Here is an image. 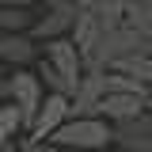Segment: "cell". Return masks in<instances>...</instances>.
Here are the masks:
<instances>
[{"label":"cell","instance_id":"1","mask_svg":"<svg viewBox=\"0 0 152 152\" xmlns=\"http://www.w3.org/2000/svg\"><path fill=\"white\" fill-rule=\"evenodd\" d=\"M50 145H57L61 152H84V148H103L110 145V122L103 118H65L57 133L50 137Z\"/></svg>","mask_w":152,"mask_h":152},{"label":"cell","instance_id":"2","mask_svg":"<svg viewBox=\"0 0 152 152\" xmlns=\"http://www.w3.org/2000/svg\"><path fill=\"white\" fill-rule=\"evenodd\" d=\"M76 4L69 0H42L34 8V23H31V31L27 34L34 38V42H50V38H65L72 31V19H76Z\"/></svg>","mask_w":152,"mask_h":152},{"label":"cell","instance_id":"3","mask_svg":"<svg viewBox=\"0 0 152 152\" xmlns=\"http://www.w3.org/2000/svg\"><path fill=\"white\" fill-rule=\"evenodd\" d=\"M38 57L76 91V80L84 76V53L72 46L69 34H65V38H50V42H38Z\"/></svg>","mask_w":152,"mask_h":152},{"label":"cell","instance_id":"4","mask_svg":"<svg viewBox=\"0 0 152 152\" xmlns=\"http://www.w3.org/2000/svg\"><path fill=\"white\" fill-rule=\"evenodd\" d=\"M110 148L118 152H152V118L141 110L129 122H114L110 126Z\"/></svg>","mask_w":152,"mask_h":152},{"label":"cell","instance_id":"5","mask_svg":"<svg viewBox=\"0 0 152 152\" xmlns=\"http://www.w3.org/2000/svg\"><path fill=\"white\" fill-rule=\"evenodd\" d=\"M38 61V42L31 34L0 31V65L4 69H31Z\"/></svg>","mask_w":152,"mask_h":152},{"label":"cell","instance_id":"6","mask_svg":"<svg viewBox=\"0 0 152 152\" xmlns=\"http://www.w3.org/2000/svg\"><path fill=\"white\" fill-rule=\"evenodd\" d=\"M145 110V95H126V91H107L103 99H99V118L103 122H129V118H137V114Z\"/></svg>","mask_w":152,"mask_h":152},{"label":"cell","instance_id":"7","mask_svg":"<svg viewBox=\"0 0 152 152\" xmlns=\"http://www.w3.org/2000/svg\"><path fill=\"white\" fill-rule=\"evenodd\" d=\"M99 31H103V23H99V15H95L91 8H80L72 19V31H69V38H72V46L84 53L88 46H91L95 38H99Z\"/></svg>","mask_w":152,"mask_h":152},{"label":"cell","instance_id":"8","mask_svg":"<svg viewBox=\"0 0 152 152\" xmlns=\"http://www.w3.org/2000/svg\"><path fill=\"white\" fill-rule=\"evenodd\" d=\"M34 23V8L27 4H15V0H0V31H15V34H27Z\"/></svg>","mask_w":152,"mask_h":152},{"label":"cell","instance_id":"9","mask_svg":"<svg viewBox=\"0 0 152 152\" xmlns=\"http://www.w3.org/2000/svg\"><path fill=\"white\" fill-rule=\"evenodd\" d=\"M114 72H122V76H133L137 84H145V88H152V53L145 50V53H126V57H118L110 65Z\"/></svg>","mask_w":152,"mask_h":152},{"label":"cell","instance_id":"10","mask_svg":"<svg viewBox=\"0 0 152 152\" xmlns=\"http://www.w3.org/2000/svg\"><path fill=\"white\" fill-rule=\"evenodd\" d=\"M122 23L133 27L145 42H152V4H133V0H126V8H122Z\"/></svg>","mask_w":152,"mask_h":152},{"label":"cell","instance_id":"11","mask_svg":"<svg viewBox=\"0 0 152 152\" xmlns=\"http://www.w3.org/2000/svg\"><path fill=\"white\" fill-rule=\"evenodd\" d=\"M15 137H23V118L12 103H0V148L15 145Z\"/></svg>","mask_w":152,"mask_h":152},{"label":"cell","instance_id":"12","mask_svg":"<svg viewBox=\"0 0 152 152\" xmlns=\"http://www.w3.org/2000/svg\"><path fill=\"white\" fill-rule=\"evenodd\" d=\"M88 8L99 15L103 27H114V23H122V8H126V0H88Z\"/></svg>","mask_w":152,"mask_h":152},{"label":"cell","instance_id":"13","mask_svg":"<svg viewBox=\"0 0 152 152\" xmlns=\"http://www.w3.org/2000/svg\"><path fill=\"white\" fill-rule=\"evenodd\" d=\"M23 152H61V148H57V145H50V141H46V145H34V148H23Z\"/></svg>","mask_w":152,"mask_h":152},{"label":"cell","instance_id":"14","mask_svg":"<svg viewBox=\"0 0 152 152\" xmlns=\"http://www.w3.org/2000/svg\"><path fill=\"white\" fill-rule=\"evenodd\" d=\"M145 110H152V88L145 91Z\"/></svg>","mask_w":152,"mask_h":152},{"label":"cell","instance_id":"15","mask_svg":"<svg viewBox=\"0 0 152 152\" xmlns=\"http://www.w3.org/2000/svg\"><path fill=\"white\" fill-rule=\"evenodd\" d=\"M84 152H118V148H110V145H103V148H84Z\"/></svg>","mask_w":152,"mask_h":152},{"label":"cell","instance_id":"16","mask_svg":"<svg viewBox=\"0 0 152 152\" xmlns=\"http://www.w3.org/2000/svg\"><path fill=\"white\" fill-rule=\"evenodd\" d=\"M15 4H27V8H38L42 0H15Z\"/></svg>","mask_w":152,"mask_h":152},{"label":"cell","instance_id":"17","mask_svg":"<svg viewBox=\"0 0 152 152\" xmlns=\"http://www.w3.org/2000/svg\"><path fill=\"white\" fill-rule=\"evenodd\" d=\"M69 4H76V8H88V0H69Z\"/></svg>","mask_w":152,"mask_h":152},{"label":"cell","instance_id":"18","mask_svg":"<svg viewBox=\"0 0 152 152\" xmlns=\"http://www.w3.org/2000/svg\"><path fill=\"white\" fill-rule=\"evenodd\" d=\"M0 152H19V148H15V145H8V148H0Z\"/></svg>","mask_w":152,"mask_h":152},{"label":"cell","instance_id":"19","mask_svg":"<svg viewBox=\"0 0 152 152\" xmlns=\"http://www.w3.org/2000/svg\"><path fill=\"white\" fill-rule=\"evenodd\" d=\"M133 4H152V0H133Z\"/></svg>","mask_w":152,"mask_h":152},{"label":"cell","instance_id":"20","mask_svg":"<svg viewBox=\"0 0 152 152\" xmlns=\"http://www.w3.org/2000/svg\"><path fill=\"white\" fill-rule=\"evenodd\" d=\"M4 72H8V69H4V65H0V76H4Z\"/></svg>","mask_w":152,"mask_h":152},{"label":"cell","instance_id":"21","mask_svg":"<svg viewBox=\"0 0 152 152\" xmlns=\"http://www.w3.org/2000/svg\"><path fill=\"white\" fill-rule=\"evenodd\" d=\"M148 53H152V46H148Z\"/></svg>","mask_w":152,"mask_h":152}]
</instances>
